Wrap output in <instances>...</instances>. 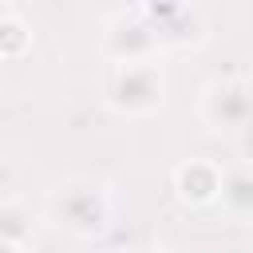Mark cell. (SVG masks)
Wrapping results in <instances>:
<instances>
[{"label":"cell","instance_id":"cell-1","mask_svg":"<svg viewBox=\"0 0 253 253\" xmlns=\"http://www.w3.org/2000/svg\"><path fill=\"white\" fill-rule=\"evenodd\" d=\"M51 213L59 225H67L71 233L79 237H95L103 233L107 225V198L95 182L87 178H71V182H59L55 194H51Z\"/></svg>","mask_w":253,"mask_h":253},{"label":"cell","instance_id":"cell-2","mask_svg":"<svg viewBox=\"0 0 253 253\" xmlns=\"http://www.w3.org/2000/svg\"><path fill=\"white\" fill-rule=\"evenodd\" d=\"M107 99L119 111L130 115H146L154 107H162V71L158 63L142 59V63H115L111 79H107Z\"/></svg>","mask_w":253,"mask_h":253},{"label":"cell","instance_id":"cell-3","mask_svg":"<svg viewBox=\"0 0 253 253\" xmlns=\"http://www.w3.org/2000/svg\"><path fill=\"white\" fill-rule=\"evenodd\" d=\"M202 115L213 130L241 134L253 126V83L249 79H217L202 95Z\"/></svg>","mask_w":253,"mask_h":253},{"label":"cell","instance_id":"cell-4","mask_svg":"<svg viewBox=\"0 0 253 253\" xmlns=\"http://www.w3.org/2000/svg\"><path fill=\"white\" fill-rule=\"evenodd\" d=\"M111 51L119 55V63H142V59H150L154 55V47H158V32L150 28V20H146V12L142 8H134V12H123L115 24H111Z\"/></svg>","mask_w":253,"mask_h":253},{"label":"cell","instance_id":"cell-5","mask_svg":"<svg viewBox=\"0 0 253 253\" xmlns=\"http://www.w3.org/2000/svg\"><path fill=\"white\" fill-rule=\"evenodd\" d=\"M174 186H178V194H182L190 206H210V202H217V194H221V170H217L213 162H206V158H190V162L178 166Z\"/></svg>","mask_w":253,"mask_h":253},{"label":"cell","instance_id":"cell-6","mask_svg":"<svg viewBox=\"0 0 253 253\" xmlns=\"http://www.w3.org/2000/svg\"><path fill=\"white\" fill-rule=\"evenodd\" d=\"M221 206L237 217V221H253V170H229L221 174Z\"/></svg>","mask_w":253,"mask_h":253},{"label":"cell","instance_id":"cell-7","mask_svg":"<svg viewBox=\"0 0 253 253\" xmlns=\"http://www.w3.org/2000/svg\"><path fill=\"white\" fill-rule=\"evenodd\" d=\"M28 229H32V217H28L16 202H0V241L20 245V241L28 237Z\"/></svg>","mask_w":253,"mask_h":253},{"label":"cell","instance_id":"cell-8","mask_svg":"<svg viewBox=\"0 0 253 253\" xmlns=\"http://www.w3.org/2000/svg\"><path fill=\"white\" fill-rule=\"evenodd\" d=\"M24 43H28L24 20H16L12 12H4V16H0V55H20Z\"/></svg>","mask_w":253,"mask_h":253},{"label":"cell","instance_id":"cell-9","mask_svg":"<svg viewBox=\"0 0 253 253\" xmlns=\"http://www.w3.org/2000/svg\"><path fill=\"white\" fill-rule=\"evenodd\" d=\"M0 253H20V245H8V241H0Z\"/></svg>","mask_w":253,"mask_h":253},{"label":"cell","instance_id":"cell-10","mask_svg":"<svg viewBox=\"0 0 253 253\" xmlns=\"http://www.w3.org/2000/svg\"><path fill=\"white\" fill-rule=\"evenodd\" d=\"M150 253H174V249H150Z\"/></svg>","mask_w":253,"mask_h":253},{"label":"cell","instance_id":"cell-11","mask_svg":"<svg viewBox=\"0 0 253 253\" xmlns=\"http://www.w3.org/2000/svg\"><path fill=\"white\" fill-rule=\"evenodd\" d=\"M0 16H4V8H0Z\"/></svg>","mask_w":253,"mask_h":253},{"label":"cell","instance_id":"cell-12","mask_svg":"<svg viewBox=\"0 0 253 253\" xmlns=\"http://www.w3.org/2000/svg\"><path fill=\"white\" fill-rule=\"evenodd\" d=\"M249 170H253V166H249Z\"/></svg>","mask_w":253,"mask_h":253}]
</instances>
